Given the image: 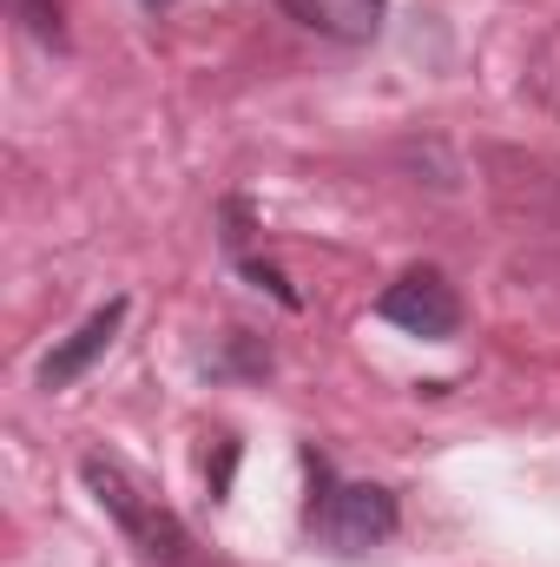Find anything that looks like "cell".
<instances>
[{"label":"cell","instance_id":"1","mask_svg":"<svg viewBox=\"0 0 560 567\" xmlns=\"http://www.w3.org/2000/svg\"><path fill=\"white\" fill-rule=\"evenodd\" d=\"M303 468H310L303 522H310V535H317L330 555L356 561V555H370V548H383V542L396 535L403 515H396V495H390L383 482H330V462L310 455V449H303Z\"/></svg>","mask_w":560,"mask_h":567},{"label":"cell","instance_id":"2","mask_svg":"<svg viewBox=\"0 0 560 567\" xmlns=\"http://www.w3.org/2000/svg\"><path fill=\"white\" fill-rule=\"evenodd\" d=\"M80 482L93 488V502L126 528V542L139 548L145 561H165L178 567L185 555H191V535H185V522L172 515V508H158V495H145L139 482L113 462V455H86L80 462Z\"/></svg>","mask_w":560,"mask_h":567},{"label":"cell","instance_id":"3","mask_svg":"<svg viewBox=\"0 0 560 567\" xmlns=\"http://www.w3.org/2000/svg\"><path fill=\"white\" fill-rule=\"evenodd\" d=\"M376 317L396 323V330H409V337H422V343H442V337L462 330V297H455V284L442 278L435 265H416V271H403L376 297Z\"/></svg>","mask_w":560,"mask_h":567},{"label":"cell","instance_id":"4","mask_svg":"<svg viewBox=\"0 0 560 567\" xmlns=\"http://www.w3.org/2000/svg\"><path fill=\"white\" fill-rule=\"evenodd\" d=\"M120 323H126V297L100 303V310H93V317H86V323L66 337V343H53V350H46V363H40V383H46V390H66V383H80V377H86V370H93V363L113 350Z\"/></svg>","mask_w":560,"mask_h":567},{"label":"cell","instance_id":"5","mask_svg":"<svg viewBox=\"0 0 560 567\" xmlns=\"http://www.w3.org/2000/svg\"><path fill=\"white\" fill-rule=\"evenodd\" d=\"M278 7L297 27H310V33H323V40H343V47L376 40L383 20H390V0H278Z\"/></svg>","mask_w":560,"mask_h":567},{"label":"cell","instance_id":"6","mask_svg":"<svg viewBox=\"0 0 560 567\" xmlns=\"http://www.w3.org/2000/svg\"><path fill=\"white\" fill-rule=\"evenodd\" d=\"M13 13H20V27H27L33 40H46V47L66 40V27H60V0H13Z\"/></svg>","mask_w":560,"mask_h":567},{"label":"cell","instance_id":"7","mask_svg":"<svg viewBox=\"0 0 560 567\" xmlns=\"http://www.w3.org/2000/svg\"><path fill=\"white\" fill-rule=\"evenodd\" d=\"M145 7H172V0H145Z\"/></svg>","mask_w":560,"mask_h":567}]
</instances>
